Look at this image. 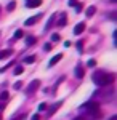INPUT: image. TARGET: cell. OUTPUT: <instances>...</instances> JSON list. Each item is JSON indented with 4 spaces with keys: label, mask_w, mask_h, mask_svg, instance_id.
Wrapping results in <instances>:
<instances>
[{
    "label": "cell",
    "mask_w": 117,
    "mask_h": 120,
    "mask_svg": "<svg viewBox=\"0 0 117 120\" xmlns=\"http://www.w3.org/2000/svg\"><path fill=\"white\" fill-rule=\"evenodd\" d=\"M74 8H75V11H77V13H80L82 10H83V7H82V3H77V5H75Z\"/></svg>",
    "instance_id": "obj_22"
},
{
    "label": "cell",
    "mask_w": 117,
    "mask_h": 120,
    "mask_svg": "<svg viewBox=\"0 0 117 120\" xmlns=\"http://www.w3.org/2000/svg\"><path fill=\"white\" fill-rule=\"evenodd\" d=\"M21 86H23V82H16L15 83V88H16V90H19Z\"/></svg>",
    "instance_id": "obj_27"
},
{
    "label": "cell",
    "mask_w": 117,
    "mask_h": 120,
    "mask_svg": "<svg viewBox=\"0 0 117 120\" xmlns=\"http://www.w3.org/2000/svg\"><path fill=\"white\" fill-rule=\"evenodd\" d=\"M40 3H42V0H27L26 7H27V8H37Z\"/></svg>",
    "instance_id": "obj_7"
},
{
    "label": "cell",
    "mask_w": 117,
    "mask_h": 120,
    "mask_svg": "<svg viewBox=\"0 0 117 120\" xmlns=\"http://www.w3.org/2000/svg\"><path fill=\"white\" fill-rule=\"evenodd\" d=\"M15 5H16L15 2H10V3H8V7H7V10H8V11H13V10H15Z\"/></svg>",
    "instance_id": "obj_21"
},
{
    "label": "cell",
    "mask_w": 117,
    "mask_h": 120,
    "mask_svg": "<svg viewBox=\"0 0 117 120\" xmlns=\"http://www.w3.org/2000/svg\"><path fill=\"white\" fill-rule=\"evenodd\" d=\"M10 55H13L11 50H2V51H0V59H7Z\"/></svg>",
    "instance_id": "obj_11"
},
{
    "label": "cell",
    "mask_w": 117,
    "mask_h": 120,
    "mask_svg": "<svg viewBox=\"0 0 117 120\" xmlns=\"http://www.w3.org/2000/svg\"><path fill=\"white\" fill-rule=\"evenodd\" d=\"M114 74H109V72H104V71H95L93 75H91V80L93 83L99 86V88H103V86H111L112 82H114Z\"/></svg>",
    "instance_id": "obj_2"
},
{
    "label": "cell",
    "mask_w": 117,
    "mask_h": 120,
    "mask_svg": "<svg viewBox=\"0 0 117 120\" xmlns=\"http://www.w3.org/2000/svg\"><path fill=\"white\" fill-rule=\"evenodd\" d=\"M53 21H55V16H51V18H50V21L47 22V26H45V30H48V29H50V26L53 24Z\"/></svg>",
    "instance_id": "obj_19"
},
{
    "label": "cell",
    "mask_w": 117,
    "mask_h": 120,
    "mask_svg": "<svg viewBox=\"0 0 117 120\" xmlns=\"http://www.w3.org/2000/svg\"><path fill=\"white\" fill-rule=\"evenodd\" d=\"M47 109H48V104H45V102L39 104V111H47Z\"/></svg>",
    "instance_id": "obj_18"
},
{
    "label": "cell",
    "mask_w": 117,
    "mask_h": 120,
    "mask_svg": "<svg viewBox=\"0 0 117 120\" xmlns=\"http://www.w3.org/2000/svg\"><path fill=\"white\" fill-rule=\"evenodd\" d=\"M0 120H2V115H0Z\"/></svg>",
    "instance_id": "obj_34"
},
{
    "label": "cell",
    "mask_w": 117,
    "mask_h": 120,
    "mask_svg": "<svg viewBox=\"0 0 117 120\" xmlns=\"http://www.w3.org/2000/svg\"><path fill=\"white\" fill-rule=\"evenodd\" d=\"M61 58H63V55H56V56H53V58L50 59V67H53L56 63H59V61H61Z\"/></svg>",
    "instance_id": "obj_10"
},
{
    "label": "cell",
    "mask_w": 117,
    "mask_h": 120,
    "mask_svg": "<svg viewBox=\"0 0 117 120\" xmlns=\"http://www.w3.org/2000/svg\"><path fill=\"white\" fill-rule=\"evenodd\" d=\"M79 115H85V117H90L91 120L99 119V117H101V111H99L98 102H95V101L83 102L80 107H79Z\"/></svg>",
    "instance_id": "obj_1"
},
{
    "label": "cell",
    "mask_w": 117,
    "mask_h": 120,
    "mask_svg": "<svg viewBox=\"0 0 117 120\" xmlns=\"http://www.w3.org/2000/svg\"><path fill=\"white\" fill-rule=\"evenodd\" d=\"M0 99H2V101H7V99H8V93L3 91L2 94H0Z\"/></svg>",
    "instance_id": "obj_20"
},
{
    "label": "cell",
    "mask_w": 117,
    "mask_h": 120,
    "mask_svg": "<svg viewBox=\"0 0 117 120\" xmlns=\"http://www.w3.org/2000/svg\"><path fill=\"white\" fill-rule=\"evenodd\" d=\"M24 119V115H19V117H15V119H11V120H23Z\"/></svg>",
    "instance_id": "obj_31"
},
{
    "label": "cell",
    "mask_w": 117,
    "mask_h": 120,
    "mask_svg": "<svg viewBox=\"0 0 117 120\" xmlns=\"http://www.w3.org/2000/svg\"><path fill=\"white\" fill-rule=\"evenodd\" d=\"M77 3H79V2H77V0H69V5H71V7H75V5H77Z\"/></svg>",
    "instance_id": "obj_28"
},
{
    "label": "cell",
    "mask_w": 117,
    "mask_h": 120,
    "mask_svg": "<svg viewBox=\"0 0 117 120\" xmlns=\"http://www.w3.org/2000/svg\"><path fill=\"white\" fill-rule=\"evenodd\" d=\"M31 120H40V115L35 114V115H32V119H31Z\"/></svg>",
    "instance_id": "obj_29"
},
{
    "label": "cell",
    "mask_w": 117,
    "mask_h": 120,
    "mask_svg": "<svg viewBox=\"0 0 117 120\" xmlns=\"http://www.w3.org/2000/svg\"><path fill=\"white\" fill-rule=\"evenodd\" d=\"M40 86V80H32V82L27 85V94H32L35 93V90Z\"/></svg>",
    "instance_id": "obj_4"
},
{
    "label": "cell",
    "mask_w": 117,
    "mask_h": 120,
    "mask_svg": "<svg viewBox=\"0 0 117 120\" xmlns=\"http://www.w3.org/2000/svg\"><path fill=\"white\" fill-rule=\"evenodd\" d=\"M34 43H35V37H32V35H29V37L26 38V45H27V46H32Z\"/></svg>",
    "instance_id": "obj_13"
},
{
    "label": "cell",
    "mask_w": 117,
    "mask_h": 120,
    "mask_svg": "<svg viewBox=\"0 0 117 120\" xmlns=\"http://www.w3.org/2000/svg\"><path fill=\"white\" fill-rule=\"evenodd\" d=\"M23 61H24L26 64H32V63L35 61V56H26V58H24Z\"/></svg>",
    "instance_id": "obj_14"
},
{
    "label": "cell",
    "mask_w": 117,
    "mask_h": 120,
    "mask_svg": "<svg viewBox=\"0 0 117 120\" xmlns=\"http://www.w3.org/2000/svg\"><path fill=\"white\" fill-rule=\"evenodd\" d=\"M82 48H83V46H82V42H79V43H77V50L82 51Z\"/></svg>",
    "instance_id": "obj_30"
},
{
    "label": "cell",
    "mask_w": 117,
    "mask_h": 120,
    "mask_svg": "<svg viewBox=\"0 0 117 120\" xmlns=\"http://www.w3.org/2000/svg\"><path fill=\"white\" fill-rule=\"evenodd\" d=\"M43 50H45V51H50V50H51V43H45V45H43Z\"/></svg>",
    "instance_id": "obj_26"
},
{
    "label": "cell",
    "mask_w": 117,
    "mask_h": 120,
    "mask_svg": "<svg viewBox=\"0 0 117 120\" xmlns=\"http://www.w3.org/2000/svg\"><path fill=\"white\" fill-rule=\"evenodd\" d=\"M23 35H24V34H23V30H21V29L16 30V32H15V37H13V42H15V40H18V38H21Z\"/></svg>",
    "instance_id": "obj_16"
},
{
    "label": "cell",
    "mask_w": 117,
    "mask_h": 120,
    "mask_svg": "<svg viewBox=\"0 0 117 120\" xmlns=\"http://www.w3.org/2000/svg\"><path fill=\"white\" fill-rule=\"evenodd\" d=\"M109 120H117V117H116V115H114V117H111V119H109Z\"/></svg>",
    "instance_id": "obj_33"
},
{
    "label": "cell",
    "mask_w": 117,
    "mask_h": 120,
    "mask_svg": "<svg viewBox=\"0 0 117 120\" xmlns=\"http://www.w3.org/2000/svg\"><path fill=\"white\" fill-rule=\"evenodd\" d=\"M40 18H42V15H34L32 18H27L24 21V26H34L37 21H40Z\"/></svg>",
    "instance_id": "obj_5"
},
{
    "label": "cell",
    "mask_w": 117,
    "mask_h": 120,
    "mask_svg": "<svg viewBox=\"0 0 117 120\" xmlns=\"http://www.w3.org/2000/svg\"><path fill=\"white\" fill-rule=\"evenodd\" d=\"M85 30V22H79V24H75V27H74V34L75 35H79Z\"/></svg>",
    "instance_id": "obj_6"
},
{
    "label": "cell",
    "mask_w": 117,
    "mask_h": 120,
    "mask_svg": "<svg viewBox=\"0 0 117 120\" xmlns=\"http://www.w3.org/2000/svg\"><path fill=\"white\" fill-rule=\"evenodd\" d=\"M3 109H5V104H3V102H0V111H3Z\"/></svg>",
    "instance_id": "obj_32"
},
{
    "label": "cell",
    "mask_w": 117,
    "mask_h": 120,
    "mask_svg": "<svg viewBox=\"0 0 117 120\" xmlns=\"http://www.w3.org/2000/svg\"><path fill=\"white\" fill-rule=\"evenodd\" d=\"M67 24V18H66V15H59V19H58V26L59 27H63V26H66Z\"/></svg>",
    "instance_id": "obj_9"
},
{
    "label": "cell",
    "mask_w": 117,
    "mask_h": 120,
    "mask_svg": "<svg viewBox=\"0 0 117 120\" xmlns=\"http://www.w3.org/2000/svg\"><path fill=\"white\" fill-rule=\"evenodd\" d=\"M26 2H27V0H26Z\"/></svg>",
    "instance_id": "obj_35"
},
{
    "label": "cell",
    "mask_w": 117,
    "mask_h": 120,
    "mask_svg": "<svg viewBox=\"0 0 117 120\" xmlns=\"http://www.w3.org/2000/svg\"><path fill=\"white\" fill-rule=\"evenodd\" d=\"M112 98H114V90H112L111 86H103V88H99V90H96V91L93 93L91 101H95V102H109Z\"/></svg>",
    "instance_id": "obj_3"
},
{
    "label": "cell",
    "mask_w": 117,
    "mask_h": 120,
    "mask_svg": "<svg viewBox=\"0 0 117 120\" xmlns=\"http://www.w3.org/2000/svg\"><path fill=\"white\" fill-rule=\"evenodd\" d=\"M95 13H96V7H90V8L85 10V15H87V18H91Z\"/></svg>",
    "instance_id": "obj_12"
},
{
    "label": "cell",
    "mask_w": 117,
    "mask_h": 120,
    "mask_svg": "<svg viewBox=\"0 0 117 120\" xmlns=\"http://www.w3.org/2000/svg\"><path fill=\"white\" fill-rule=\"evenodd\" d=\"M74 74H75V77H77V79H82V77H83V74H85V72H83V67H82V66L79 64L77 67H75Z\"/></svg>",
    "instance_id": "obj_8"
},
{
    "label": "cell",
    "mask_w": 117,
    "mask_h": 120,
    "mask_svg": "<svg viewBox=\"0 0 117 120\" xmlns=\"http://www.w3.org/2000/svg\"><path fill=\"white\" fill-rule=\"evenodd\" d=\"M59 40V35L58 34H51V42H58Z\"/></svg>",
    "instance_id": "obj_23"
},
{
    "label": "cell",
    "mask_w": 117,
    "mask_h": 120,
    "mask_svg": "<svg viewBox=\"0 0 117 120\" xmlns=\"http://www.w3.org/2000/svg\"><path fill=\"white\" fill-rule=\"evenodd\" d=\"M24 72V67L23 66H16V69H15V75H21Z\"/></svg>",
    "instance_id": "obj_17"
},
{
    "label": "cell",
    "mask_w": 117,
    "mask_h": 120,
    "mask_svg": "<svg viewBox=\"0 0 117 120\" xmlns=\"http://www.w3.org/2000/svg\"><path fill=\"white\" fill-rule=\"evenodd\" d=\"M59 106H61V102H56L55 106H51V107L48 109V114H53V112H56V111H58V107H59Z\"/></svg>",
    "instance_id": "obj_15"
},
{
    "label": "cell",
    "mask_w": 117,
    "mask_h": 120,
    "mask_svg": "<svg viewBox=\"0 0 117 120\" xmlns=\"http://www.w3.org/2000/svg\"><path fill=\"white\" fill-rule=\"evenodd\" d=\"M87 66H88V67H93V66H96V61H95V59H90V61L87 63Z\"/></svg>",
    "instance_id": "obj_24"
},
{
    "label": "cell",
    "mask_w": 117,
    "mask_h": 120,
    "mask_svg": "<svg viewBox=\"0 0 117 120\" xmlns=\"http://www.w3.org/2000/svg\"><path fill=\"white\" fill-rule=\"evenodd\" d=\"M74 120H91L90 117H85V115H79L77 119H74Z\"/></svg>",
    "instance_id": "obj_25"
}]
</instances>
